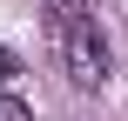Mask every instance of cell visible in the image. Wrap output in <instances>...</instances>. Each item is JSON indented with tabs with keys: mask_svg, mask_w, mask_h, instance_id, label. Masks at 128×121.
Returning a JSON list of instances; mask_svg holds the SVG:
<instances>
[{
	"mask_svg": "<svg viewBox=\"0 0 128 121\" xmlns=\"http://www.w3.org/2000/svg\"><path fill=\"white\" fill-rule=\"evenodd\" d=\"M61 61H68V81L74 88H101L108 81V40H101V27L88 13L61 27Z\"/></svg>",
	"mask_w": 128,
	"mask_h": 121,
	"instance_id": "cell-1",
	"label": "cell"
},
{
	"mask_svg": "<svg viewBox=\"0 0 128 121\" xmlns=\"http://www.w3.org/2000/svg\"><path fill=\"white\" fill-rule=\"evenodd\" d=\"M0 121H34V108H27V101H14V94H0Z\"/></svg>",
	"mask_w": 128,
	"mask_h": 121,
	"instance_id": "cell-3",
	"label": "cell"
},
{
	"mask_svg": "<svg viewBox=\"0 0 128 121\" xmlns=\"http://www.w3.org/2000/svg\"><path fill=\"white\" fill-rule=\"evenodd\" d=\"M7 74H20V61H14V47H0V81Z\"/></svg>",
	"mask_w": 128,
	"mask_h": 121,
	"instance_id": "cell-4",
	"label": "cell"
},
{
	"mask_svg": "<svg viewBox=\"0 0 128 121\" xmlns=\"http://www.w3.org/2000/svg\"><path fill=\"white\" fill-rule=\"evenodd\" d=\"M40 7H47V13H54V20H61V27H68V20H81V13H88V0H40Z\"/></svg>",
	"mask_w": 128,
	"mask_h": 121,
	"instance_id": "cell-2",
	"label": "cell"
}]
</instances>
